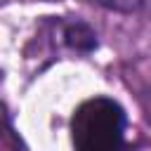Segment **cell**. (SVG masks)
Listing matches in <instances>:
<instances>
[{
    "label": "cell",
    "mask_w": 151,
    "mask_h": 151,
    "mask_svg": "<svg viewBox=\"0 0 151 151\" xmlns=\"http://www.w3.org/2000/svg\"><path fill=\"white\" fill-rule=\"evenodd\" d=\"M125 111L113 99H90L80 104L71 120L76 151H123Z\"/></svg>",
    "instance_id": "cell-1"
},
{
    "label": "cell",
    "mask_w": 151,
    "mask_h": 151,
    "mask_svg": "<svg viewBox=\"0 0 151 151\" xmlns=\"http://www.w3.org/2000/svg\"><path fill=\"white\" fill-rule=\"evenodd\" d=\"M66 42H68L71 47L80 50V52H90V50L97 47V35H94V31H92L90 26H85V24H73V26L66 28Z\"/></svg>",
    "instance_id": "cell-2"
},
{
    "label": "cell",
    "mask_w": 151,
    "mask_h": 151,
    "mask_svg": "<svg viewBox=\"0 0 151 151\" xmlns=\"http://www.w3.org/2000/svg\"><path fill=\"white\" fill-rule=\"evenodd\" d=\"M7 132H9V116H7L5 106L0 104V137H2V134H7Z\"/></svg>",
    "instance_id": "cell-3"
}]
</instances>
